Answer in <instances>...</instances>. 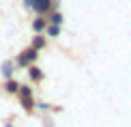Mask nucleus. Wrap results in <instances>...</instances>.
I'll return each instance as SVG.
<instances>
[{
	"mask_svg": "<svg viewBox=\"0 0 131 127\" xmlns=\"http://www.w3.org/2000/svg\"><path fill=\"white\" fill-rule=\"evenodd\" d=\"M35 28H37V30H41V28H43V19H39V22H35Z\"/></svg>",
	"mask_w": 131,
	"mask_h": 127,
	"instance_id": "3",
	"label": "nucleus"
},
{
	"mask_svg": "<svg viewBox=\"0 0 131 127\" xmlns=\"http://www.w3.org/2000/svg\"><path fill=\"white\" fill-rule=\"evenodd\" d=\"M26 4H28V7H32V4H35V0H26Z\"/></svg>",
	"mask_w": 131,
	"mask_h": 127,
	"instance_id": "4",
	"label": "nucleus"
},
{
	"mask_svg": "<svg viewBox=\"0 0 131 127\" xmlns=\"http://www.w3.org/2000/svg\"><path fill=\"white\" fill-rule=\"evenodd\" d=\"M2 69H4V75H11V65H9V63H7V65H4V67H2Z\"/></svg>",
	"mask_w": 131,
	"mask_h": 127,
	"instance_id": "2",
	"label": "nucleus"
},
{
	"mask_svg": "<svg viewBox=\"0 0 131 127\" xmlns=\"http://www.w3.org/2000/svg\"><path fill=\"white\" fill-rule=\"evenodd\" d=\"M32 7L39 11V13H43V11L50 7V0H35V4H32Z\"/></svg>",
	"mask_w": 131,
	"mask_h": 127,
	"instance_id": "1",
	"label": "nucleus"
}]
</instances>
